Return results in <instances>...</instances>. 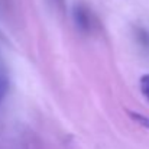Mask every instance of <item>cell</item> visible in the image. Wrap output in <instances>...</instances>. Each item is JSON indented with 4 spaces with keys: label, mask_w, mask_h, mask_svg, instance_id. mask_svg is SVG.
<instances>
[{
    "label": "cell",
    "mask_w": 149,
    "mask_h": 149,
    "mask_svg": "<svg viewBox=\"0 0 149 149\" xmlns=\"http://www.w3.org/2000/svg\"><path fill=\"white\" fill-rule=\"evenodd\" d=\"M75 17H77V23H78V25H80L83 29H87V28H88V23H90V20H88L87 12H86L84 9L78 7V9L75 10Z\"/></svg>",
    "instance_id": "obj_1"
},
{
    "label": "cell",
    "mask_w": 149,
    "mask_h": 149,
    "mask_svg": "<svg viewBox=\"0 0 149 149\" xmlns=\"http://www.w3.org/2000/svg\"><path fill=\"white\" fill-rule=\"evenodd\" d=\"M129 116H130L136 123L142 125L143 127H149V117L141 114V113H135V111H132V110H129Z\"/></svg>",
    "instance_id": "obj_2"
},
{
    "label": "cell",
    "mask_w": 149,
    "mask_h": 149,
    "mask_svg": "<svg viewBox=\"0 0 149 149\" xmlns=\"http://www.w3.org/2000/svg\"><path fill=\"white\" fill-rule=\"evenodd\" d=\"M7 87H9V81H7V75L0 70V100L3 99V96L6 94L7 91Z\"/></svg>",
    "instance_id": "obj_4"
},
{
    "label": "cell",
    "mask_w": 149,
    "mask_h": 149,
    "mask_svg": "<svg viewBox=\"0 0 149 149\" xmlns=\"http://www.w3.org/2000/svg\"><path fill=\"white\" fill-rule=\"evenodd\" d=\"M139 86H141V91H142V94H143L149 101V74H145V75L141 77Z\"/></svg>",
    "instance_id": "obj_3"
}]
</instances>
